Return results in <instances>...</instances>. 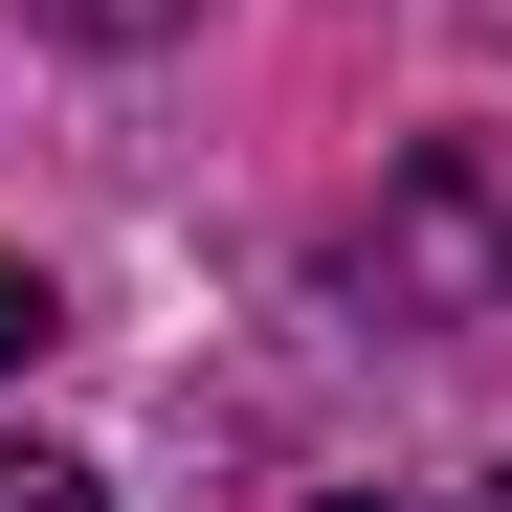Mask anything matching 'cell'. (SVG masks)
<instances>
[{
	"instance_id": "277c9868",
	"label": "cell",
	"mask_w": 512,
	"mask_h": 512,
	"mask_svg": "<svg viewBox=\"0 0 512 512\" xmlns=\"http://www.w3.org/2000/svg\"><path fill=\"white\" fill-rule=\"evenodd\" d=\"M45 334H67V290H45V268H0V357H45Z\"/></svg>"
},
{
	"instance_id": "6da1fadb",
	"label": "cell",
	"mask_w": 512,
	"mask_h": 512,
	"mask_svg": "<svg viewBox=\"0 0 512 512\" xmlns=\"http://www.w3.org/2000/svg\"><path fill=\"white\" fill-rule=\"evenodd\" d=\"M334 312L357 334H490L512 312V156H401V179L334 223Z\"/></svg>"
},
{
	"instance_id": "3957f363",
	"label": "cell",
	"mask_w": 512,
	"mask_h": 512,
	"mask_svg": "<svg viewBox=\"0 0 512 512\" xmlns=\"http://www.w3.org/2000/svg\"><path fill=\"white\" fill-rule=\"evenodd\" d=\"M0 512H112V490L67 468V446H0Z\"/></svg>"
},
{
	"instance_id": "7a4b0ae2",
	"label": "cell",
	"mask_w": 512,
	"mask_h": 512,
	"mask_svg": "<svg viewBox=\"0 0 512 512\" xmlns=\"http://www.w3.org/2000/svg\"><path fill=\"white\" fill-rule=\"evenodd\" d=\"M23 23H67V45H179L201 0H23Z\"/></svg>"
}]
</instances>
